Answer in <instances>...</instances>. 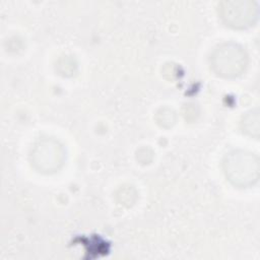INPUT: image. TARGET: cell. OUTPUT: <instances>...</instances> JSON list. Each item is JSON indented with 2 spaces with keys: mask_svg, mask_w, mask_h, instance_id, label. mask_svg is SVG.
<instances>
[{
  "mask_svg": "<svg viewBox=\"0 0 260 260\" xmlns=\"http://www.w3.org/2000/svg\"><path fill=\"white\" fill-rule=\"evenodd\" d=\"M222 170L233 186L248 188L259 179V158L251 151L234 149L224 155Z\"/></svg>",
  "mask_w": 260,
  "mask_h": 260,
  "instance_id": "1",
  "label": "cell"
},
{
  "mask_svg": "<svg viewBox=\"0 0 260 260\" xmlns=\"http://www.w3.org/2000/svg\"><path fill=\"white\" fill-rule=\"evenodd\" d=\"M248 60V54L241 45L224 42L217 45L210 53L209 65L216 75L236 78L245 72Z\"/></svg>",
  "mask_w": 260,
  "mask_h": 260,
  "instance_id": "2",
  "label": "cell"
},
{
  "mask_svg": "<svg viewBox=\"0 0 260 260\" xmlns=\"http://www.w3.org/2000/svg\"><path fill=\"white\" fill-rule=\"evenodd\" d=\"M65 149L55 138L44 137L37 140L29 151L30 165L40 173L52 174L64 164Z\"/></svg>",
  "mask_w": 260,
  "mask_h": 260,
  "instance_id": "3",
  "label": "cell"
},
{
  "mask_svg": "<svg viewBox=\"0 0 260 260\" xmlns=\"http://www.w3.org/2000/svg\"><path fill=\"white\" fill-rule=\"evenodd\" d=\"M221 20L233 28H246L254 24L258 15L256 4L248 0L223 1L218 6Z\"/></svg>",
  "mask_w": 260,
  "mask_h": 260,
  "instance_id": "4",
  "label": "cell"
},
{
  "mask_svg": "<svg viewBox=\"0 0 260 260\" xmlns=\"http://www.w3.org/2000/svg\"><path fill=\"white\" fill-rule=\"evenodd\" d=\"M242 131L256 139L259 137V110L258 108L248 111L241 120Z\"/></svg>",
  "mask_w": 260,
  "mask_h": 260,
  "instance_id": "5",
  "label": "cell"
},
{
  "mask_svg": "<svg viewBox=\"0 0 260 260\" xmlns=\"http://www.w3.org/2000/svg\"><path fill=\"white\" fill-rule=\"evenodd\" d=\"M161 118L157 119V123H159L161 126L166 127V123H168V127L174 124L175 122V115L174 113L169 109L161 110Z\"/></svg>",
  "mask_w": 260,
  "mask_h": 260,
  "instance_id": "6",
  "label": "cell"
}]
</instances>
